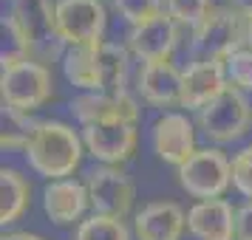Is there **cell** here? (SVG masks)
I'll use <instances>...</instances> for the list:
<instances>
[{"label":"cell","mask_w":252,"mask_h":240,"mask_svg":"<svg viewBox=\"0 0 252 240\" xmlns=\"http://www.w3.org/2000/svg\"><path fill=\"white\" fill-rule=\"evenodd\" d=\"M179 184L184 192L198 198V201L221 198L232 184V161L218 147L195 150L179 167Z\"/></svg>","instance_id":"obj_6"},{"label":"cell","mask_w":252,"mask_h":240,"mask_svg":"<svg viewBox=\"0 0 252 240\" xmlns=\"http://www.w3.org/2000/svg\"><path fill=\"white\" fill-rule=\"evenodd\" d=\"M71 116L82 127L99 125V122H130L136 125L139 105L127 91L122 93H82L68 105Z\"/></svg>","instance_id":"obj_12"},{"label":"cell","mask_w":252,"mask_h":240,"mask_svg":"<svg viewBox=\"0 0 252 240\" xmlns=\"http://www.w3.org/2000/svg\"><path fill=\"white\" fill-rule=\"evenodd\" d=\"M210 0H164V14H170L176 23L187 26L190 31L210 14Z\"/></svg>","instance_id":"obj_22"},{"label":"cell","mask_w":252,"mask_h":240,"mask_svg":"<svg viewBox=\"0 0 252 240\" xmlns=\"http://www.w3.org/2000/svg\"><path fill=\"white\" fill-rule=\"evenodd\" d=\"M3 74H0V93H3V105L32 113L37 107L51 99V71L48 65L37 62V59L26 57L20 51H9L3 54Z\"/></svg>","instance_id":"obj_3"},{"label":"cell","mask_w":252,"mask_h":240,"mask_svg":"<svg viewBox=\"0 0 252 240\" xmlns=\"http://www.w3.org/2000/svg\"><path fill=\"white\" fill-rule=\"evenodd\" d=\"M3 28L14 40V51L43 65L51 62L65 46L57 34L51 0H12L9 14L3 17Z\"/></svg>","instance_id":"obj_1"},{"label":"cell","mask_w":252,"mask_h":240,"mask_svg":"<svg viewBox=\"0 0 252 240\" xmlns=\"http://www.w3.org/2000/svg\"><path fill=\"white\" fill-rule=\"evenodd\" d=\"M187 215L173 201H153L133 215L136 240H182Z\"/></svg>","instance_id":"obj_14"},{"label":"cell","mask_w":252,"mask_h":240,"mask_svg":"<svg viewBox=\"0 0 252 240\" xmlns=\"http://www.w3.org/2000/svg\"><path fill=\"white\" fill-rule=\"evenodd\" d=\"M136 125L130 122H99L82 127V144L94 161L116 167L133 156L136 150Z\"/></svg>","instance_id":"obj_10"},{"label":"cell","mask_w":252,"mask_h":240,"mask_svg":"<svg viewBox=\"0 0 252 240\" xmlns=\"http://www.w3.org/2000/svg\"><path fill=\"white\" fill-rule=\"evenodd\" d=\"M150 147L156 159L176 170L195 153V127L184 113H161L150 127Z\"/></svg>","instance_id":"obj_11"},{"label":"cell","mask_w":252,"mask_h":240,"mask_svg":"<svg viewBox=\"0 0 252 240\" xmlns=\"http://www.w3.org/2000/svg\"><path fill=\"white\" fill-rule=\"evenodd\" d=\"M241 46H247V17L232 6H213L201 23L193 28L195 59L227 62Z\"/></svg>","instance_id":"obj_4"},{"label":"cell","mask_w":252,"mask_h":240,"mask_svg":"<svg viewBox=\"0 0 252 240\" xmlns=\"http://www.w3.org/2000/svg\"><path fill=\"white\" fill-rule=\"evenodd\" d=\"M235 240H252V201L235 209Z\"/></svg>","instance_id":"obj_26"},{"label":"cell","mask_w":252,"mask_h":240,"mask_svg":"<svg viewBox=\"0 0 252 240\" xmlns=\"http://www.w3.org/2000/svg\"><path fill=\"white\" fill-rule=\"evenodd\" d=\"M74 240H130V232L116 217L91 215L80 220V226L74 232Z\"/></svg>","instance_id":"obj_21"},{"label":"cell","mask_w":252,"mask_h":240,"mask_svg":"<svg viewBox=\"0 0 252 240\" xmlns=\"http://www.w3.org/2000/svg\"><path fill=\"white\" fill-rule=\"evenodd\" d=\"M247 48H252V14L247 17Z\"/></svg>","instance_id":"obj_29"},{"label":"cell","mask_w":252,"mask_h":240,"mask_svg":"<svg viewBox=\"0 0 252 240\" xmlns=\"http://www.w3.org/2000/svg\"><path fill=\"white\" fill-rule=\"evenodd\" d=\"M114 9L127 20V26H139L164 12V0H114Z\"/></svg>","instance_id":"obj_23"},{"label":"cell","mask_w":252,"mask_h":240,"mask_svg":"<svg viewBox=\"0 0 252 240\" xmlns=\"http://www.w3.org/2000/svg\"><path fill=\"white\" fill-rule=\"evenodd\" d=\"M136 88L142 99L153 107L182 105V71L173 62H148L139 71Z\"/></svg>","instance_id":"obj_17"},{"label":"cell","mask_w":252,"mask_h":240,"mask_svg":"<svg viewBox=\"0 0 252 240\" xmlns=\"http://www.w3.org/2000/svg\"><path fill=\"white\" fill-rule=\"evenodd\" d=\"M82 136L65 122H37L34 136L26 144V161L29 167L48 181H63L74 175L82 161Z\"/></svg>","instance_id":"obj_2"},{"label":"cell","mask_w":252,"mask_h":240,"mask_svg":"<svg viewBox=\"0 0 252 240\" xmlns=\"http://www.w3.org/2000/svg\"><path fill=\"white\" fill-rule=\"evenodd\" d=\"M37 122L23 110H14V107H6L3 105V150H26V144L34 136Z\"/></svg>","instance_id":"obj_20"},{"label":"cell","mask_w":252,"mask_h":240,"mask_svg":"<svg viewBox=\"0 0 252 240\" xmlns=\"http://www.w3.org/2000/svg\"><path fill=\"white\" fill-rule=\"evenodd\" d=\"M232 187L252 201V144L241 147L232 156Z\"/></svg>","instance_id":"obj_25"},{"label":"cell","mask_w":252,"mask_h":240,"mask_svg":"<svg viewBox=\"0 0 252 240\" xmlns=\"http://www.w3.org/2000/svg\"><path fill=\"white\" fill-rule=\"evenodd\" d=\"M187 229L195 240H235V209L224 198L195 201L187 212Z\"/></svg>","instance_id":"obj_15"},{"label":"cell","mask_w":252,"mask_h":240,"mask_svg":"<svg viewBox=\"0 0 252 240\" xmlns=\"http://www.w3.org/2000/svg\"><path fill=\"white\" fill-rule=\"evenodd\" d=\"M65 80L85 93H102V62H99V43L96 46L68 48L63 57Z\"/></svg>","instance_id":"obj_18"},{"label":"cell","mask_w":252,"mask_h":240,"mask_svg":"<svg viewBox=\"0 0 252 240\" xmlns=\"http://www.w3.org/2000/svg\"><path fill=\"white\" fill-rule=\"evenodd\" d=\"M195 125L213 144L238 141L252 125V105L247 93L229 85L218 99H213L207 107L195 113Z\"/></svg>","instance_id":"obj_5"},{"label":"cell","mask_w":252,"mask_h":240,"mask_svg":"<svg viewBox=\"0 0 252 240\" xmlns=\"http://www.w3.org/2000/svg\"><path fill=\"white\" fill-rule=\"evenodd\" d=\"M29 195H32V187L20 172L12 167L0 170V220H3V226L14 223L26 212Z\"/></svg>","instance_id":"obj_19"},{"label":"cell","mask_w":252,"mask_h":240,"mask_svg":"<svg viewBox=\"0 0 252 240\" xmlns=\"http://www.w3.org/2000/svg\"><path fill=\"white\" fill-rule=\"evenodd\" d=\"M85 189H88L94 215L116 217V220H125L133 206V198H136L133 181L122 170L105 167V164L85 172Z\"/></svg>","instance_id":"obj_8"},{"label":"cell","mask_w":252,"mask_h":240,"mask_svg":"<svg viewBox=\"0 0 252 240\" xmlns=\"http://www.w3.org/2000/svg\"><path fill=\"white\" fill-rule=\"evenodd\" d=\"M3 240H43V238L32 235V232H9V235H3Z\"/></svg>","instance_id":"obj_28"},{"label":"cell","mask_w":252,"mask_h":240,"mask_svg":"<svg viewBox=\"0 0 252 240\" xmlns=\"http://www.w3.org/2000/svg\"><path fill=\"white\" fill-rule=\"evenodd\" d=\"M54 23L57 34L68 48L96 46L105 34V14L102 0H57L54 3Z\"/></svg>","instance_id":"obj_7"},{"label":"cell","mask_w":252,"mask_h":240,"mask_svg":"<svg viewBox=\"0 0 252 240\" xmlns=\"http://www.w3.org/2000/svg\"><path fill=\"white\" fill-rule=\"evenodd\" d=\"M91 206L85 184L77 178H63V181H48L43 189V212L48 215L51 223L68 226L74 220H80L82 212Z\"/></svg>","instance_id":"obj_16"},{"label":"cell","mask_w":252,"mask_h":240,"mask_svg":"<svg viewBox=\"0 0 252 240\" xmlns=\"http://www.w3.org/2000/svg\"><path fill=\"white\" fill-rule=\"evenodd\" d=\"M229 88L227 68L224 62H207V59H193L182 71V107L187 110H201L218 99Z\"/></svg>","instance_id":"obj_13"},{"label":"cell","mask_w":252,"mask_h":240,"mask_svg":"<svg viewBox=\"0 0 252 240\" xmlns=\"http://www.w3.org/2000/svg\"><path fill=\"white\" fill-rule=\"evenodd\" d=\"M229 6H232L235 12H241L244 17H250L252 14V0H229Z\"/></svg>","instance_id":"obj_27"},{"label":"cell","mask_w":252,"mask_h":240,"mask_svg":"<svg viewBox=\"0 0 252 240\" xmlns=\"http://www.w3.org/2000/svg\"><path fill=\"white\" fill-rule=\"evenodd\" d=\"M179 40V23L170 14H156L153 20H145L139 26H130L125 34V48L133 57L148 62H170V54Z\"/></svg>","instance_id":"obj_9"},{"label":"cell","mask_w":252,"mask_h":240,"mask_svg":"<svg viewBox=\"0 0 252 240\" xmlns=\"http://www.w3.org/2000/svg\"><path fill=\"white\" fill-rule=\"evenodd\" d=\"M227 80L238 91H252V48H241L224 62Z\"/></svg>","instance_id":"obj_24"}]
</instances>
